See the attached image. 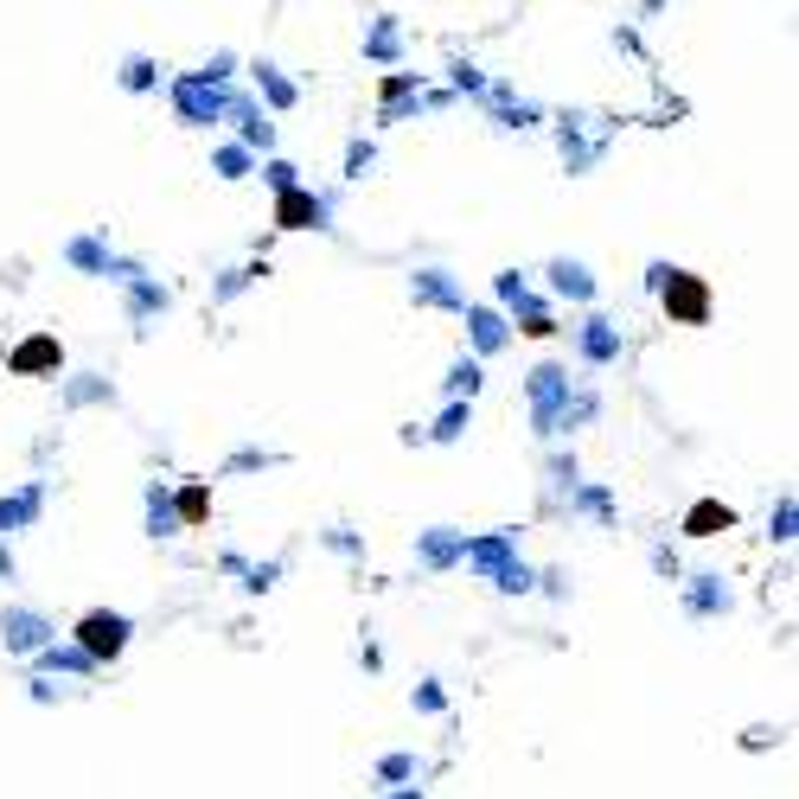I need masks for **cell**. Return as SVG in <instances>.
<instances>
[{
	"label": "cell",
	"mask_w": 799,
	"mask_h": 799,
	"mask_svg": "<svg viewBox=\"0 0 799 799\" xmlns=\"http://www.w3.org/2000/svg\"><path fill=\"white\" fill-rule=\"evenodd\" d=\"M83 633H90V646H122V620H83Z\"/></svg>",
	"instance_id": "cell-1"
}]
</instances>
